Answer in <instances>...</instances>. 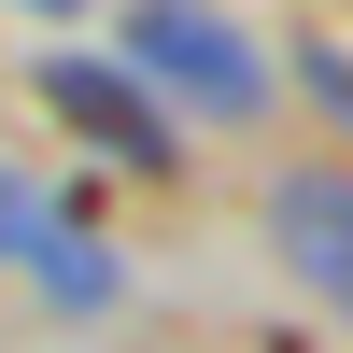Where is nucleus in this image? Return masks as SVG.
<instances>
[{"label": "nucleus", "instance_id": "f257e3e1", "mask_svg": "<svg viewBox=\"0 0 353 353\" xmlns=\"http://www.w3.org/2000/svg\"><path fill=\"white\" fill-rule=\"evenodd\" d=\"M113 57H128V71L156 85L170 113H212V128H254V113L283 99L269 43H254V28H226L212 0H128V28H113Z\"/></svg>", "mask_w": 353, "mask_h": 353}, {"label": "nucleus", "instance_id": "f03ea898", "mask_svg": "<svg viewBox=\"0 0 353 353\" xmlns=\"http://www.w3.org/2000/svg\"><path fill=\"white\" fill-rule=\"evenodd\" d=\"M0 269H14L43 311H71V325H99V311L128 297V254H113L99 226H85V198L28 184L14 156H0Z\"/></svg>", "mask_w": 353, "mask_h": 353}, {"label": "nucleus", "instance_id": "7ed1b4c3", "mask_svg": "<svg viewBox=\"0 0 353 353\" xmlns=\"http://www.w3.org/2000/svg\"><path fill=\"white\" fill-rule=\"evenodd\" d=\"M43 113H57L71 141H99L113 170H141V184L184 170V128H170V99L128 71V57H43Z\"/></svg>", "mask_w": 353, "mask_h": 353}, {"label": "nucleus", "instance_id": "20e7f679", "mask_svg": "<svg viewBox=\"0 0 353 353\" xmlns=\"http://www.w3.org/2000/svg\"><path fill=\"white\" fill-rule=\"evenodd\" d=\"M269 254L353 325V170H269Z\"/></svg>", "mask_w": 353, "mask_h": 353}, {"label": "nucleus", "instance_id": "39448f33", "mask_svg": "<svg viewBox=\"0 0 353 353\" xmlns=\"http://www.w3.org/2000/svg\"><path fill=\"white\" fill-rule=\"evenodd\" d=\"M297 85H311L325 113H353V57H339V43H311V57H297Z\"/></svg>", "mask_w": 353, "mask_h": 353}, {"label": "nucleus", "instance_id": "423d86ee", "mask_svg": "<svg viewBox=\"0 0 353 353\" xmlns=\"http://www.w3.org/2000/svg\"><path fill=\"white\" fill-rule=\"evenodd\" d=\"M28 14H85V0H28Z\"/></svg>", "mask_w": 353, "mask_h": 353}]
</instances>
